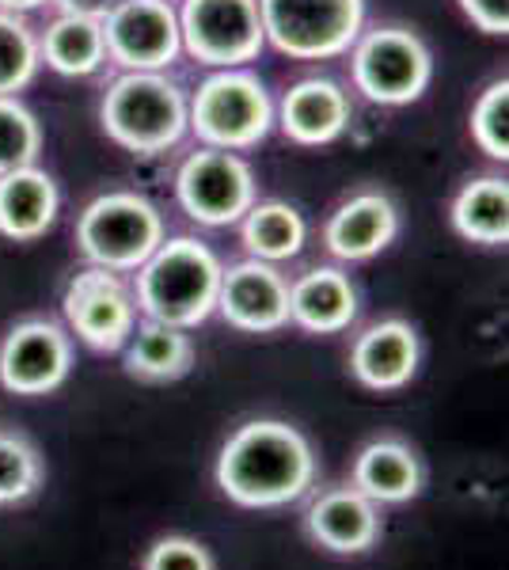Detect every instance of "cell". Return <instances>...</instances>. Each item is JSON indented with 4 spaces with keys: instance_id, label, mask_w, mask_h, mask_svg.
Wrapping results in <instances>:
<instances>
[{
    "instance_id": "cell-22",
    "label": "cell",
    "mask_w": 509,
    "mask_h": 570,
    "mask_svg": "<svg viewBox=\"0 0 509 570\" xmlns=\"http://www.w3.org/2000/svg\"><path fill=\"white\" fill-rule=\"evenodd\" d=\"M449 220L468 244L506 247L509 240V183L506 176H479L452 198Z\"/></svg>"
},
{
    "instance_id": "cell-8",
    "label": "cell",
    "mask_w": 509,
    "mask_h": 570,
    "mask_svg": "<svg viewBox=\"0 0 509 570\" xmlns=\"http://www.w3.org/2000/svg\"><path fill=\"white\" fill-rule=\"evenodd\" d=\"M175 198L198 225H236L255 206V171L239 153L202 145L175 171Z\"/></svg>"
},
{
    "instance_id": "cell-24",
    "label": "cell",
    "mask_w": 509,
    "mask_h": 570,
    "mask_svg": "<svg viewBox=\"0 0 509 570\" xmlns=\"http://www.w3.org/2000/svg\"><path fill=\"white\" fill-rule=\"evenodd\" d=\"M239 236L252 259L263 263H285L297 259L304 240H309V225H304L301 209L290 202H255L244 217H239Z\"/></svg>"
},
{
    "instance_id": "cell-18",
    "label": "cell",
    "mask_w": 509,
    "mask_h": 570,
    "mask_svg": "<svg viewBox=\"0 0 509 570\" xmlns=\"http://www.w3.org/2000/svg\"><path fill=\"white\" fill-rule=\"evenodd\" d=\"M58 183L42 168H16L0 176V236L16 244H31L50 233L58 220Z\"/></svg>"
},
{
    "instance_id": "cell-12",
    "label": "cell",
    "mask_w": 509,
    "mask_h": 570,
    "mask_svg": "<svg viewBox=\"0 0 509 570\" xmlns=\"http://www.w3.org/2000/svg\"><path fill=\"white\" fill-rule=\"evenodd\" d=\"M72 343L53 320H23L0 343V384L16 395H50L69 381Z\"/></svg>"
},
{
    "instance_id": "cell-30",
    "label": "cell",
    "mask_w": 509,
    "mask_h": 570,
    "mask_svg": "<svg viewBox=\"0 0 509 570\" xmlns=\"http://www.w3.org/2000/svg\"><path fill=\"white\" fill-rule=\"evenodd\" d=\"M460 8L483 35L509 31V0H460Z\"/></svg>"
},
{
    "instance_id": "cell-23",
    "label": "cell",
    "mask_w": 509,
    "mask_h": 570,
    "mask_svg": "<svg viewBox=\"0 0 509 570\" xmlns=\"http://www.w3.org/2000/svg\"><path fill=\"white\" fill-rule=\"evenodd\" d=\"M39 58L61 77H91L107 61L104 20L58 16L39 39Z\"/></svg>"
},
{
    "instance_id": "cell-32",
    "label": "cell",
    "mask_w": 509,
    "mask_h": 570,
    "mask_svg": "<svg viewBox=\"0 0 509 570\" xmlns=\"http://www.w3.org/2000/svg\"><path fill=\"white\" fill-rule=\"evenodd\" d=\"M42 4H50V0H0V12L23 16V12H35V8H42Z\"/></svg>"
},
{
    "instance_id": "cell-10",
    "label": "cell",
    "mask_w": 509,
    "mask_h": 570,
    "mask_svg": "<svg viewBox=\"0 0 509 570\" xmlns=\"http://www.w3.org/2000/svg\"><path fill=\"white\" fill-rule=\"evenodd\" d=\"M107 58L126 72H164L179 58V16L172 0H115L104 16Z\"/></svg>"
},
{
    "instance_id": "cell-20",
    "label": "cell",
    "mask_w": 509,
    "mask_h": 570,
    "mask_svg": "<svg viewBox=\"0 0 509 570\" xmlns=\"http://www.w3.org/2000/svg\"><path fill=\"white\" fill-rule=\"evenodd\" d=\"M354 487L376 505L411 502L422 491V464L414 449L400 438L369 441L354 461Z\"/></svg>"
},
{
    "instance_id": "cell-15",
    "label": "cell",
    "mask_w": 509,
    "mask_h": 570,
    "mask_svg": "<svg viewBox=\"0 0 509 570\" xmlns=\"http://www.w3.org/2000/svg\"><path fill=\"white\" fill-rule=\"evenodd\" d=\"M400 233V209L384 190H358L327 217L323 244L342 263H365L381 255Z\"/></svg>"
},
{
    "instance_id": "cell-13",
    "label": "cell",
    "mask_w": 509,
    "mask_h": 570,
    "mask_svg": "<svg viewBox=\"0 0 509 570\" xmlns=\"http://www.w3.org/2000/svg\"><path fill=\"white\" fill-rule=\"evenodd\" d=\"M217 312L247 335L282 331L290 324V282L274 263L244 259L221 274Z\"/></svg>"
},
{
    "instance_id": "cell-26",
    "label": "cell",
    "mask_w": 509,
    "mask_h": 570,
    "mask_svg": "<svg viewBox=\"0 0 509 570\" xmlns=\"http://www.w3.org/2000/svg\"><path fill=\"white\" fill-rule=\"evenodd\" d=\"M39 66V39H35L27 20L16 12H0V96L23 91L35 80Z\"/></svg>"
},
{
    "instance_id": "cell-5",
    "label": "cell",
    "mask_w": 509,
    "mask_h": 570,
    "mask_svg": "<svg viewBox=\"0 0 509 570\" xmlns=\"http://www.w3.org/2000/svg\"><path fill=\"white\" fill-rule=\"evenodd\" d=\"M164 244V217L145 195L107 190L91 198L77 217V247L91 266L104 271H137Z\"/></svg>"
},
{
    "instance_id": "cell-17",
    "label": "cell",
    "mask_w": 509,
    "mask_h": 570,
    "mask_svg": "<svg viewBox=\"0 0 509 570\" xmlns=\"http://www.w3.org/2000/svg\"><path fill=\"white\" fill-rule=\"evenodd\" d=\"M419 331L407 320H381L358 335L354 351H350V373L369 392H395L419 373Z\"/></svg>"
},
{
    "instance_id": "cell-7",
    "label": "cell",
    "mask_w": 509,
    "mask_h": 570,
    "mask_svg": "<svg viewBox=\"0 0 509 570\" xmlns=\"http://www.w3.org/2000/svg\"><path fill=\"white\" fill-rule=\"evenodd\" d=\"M263 35L297 61L346 53L365 31V0H258Z\"/></svg>"
},
{
    "instance_id": "cell-4",
    "label": "cell",
    "mask_w": 509,
    "mask_h": 570,
    "mask_svg": "<svg viewBox=\"0 0 509 570\" xmlns=\"http://www.w3.org/2000/svg\"><path fill=\"white\" fill-rule=\"evenodd\" d=\"M187 130L209 149H255L274 130V99L252 72L217 69L187 99Z\"/></svg>"
},
{
    "instance_id": "cell-11",
    "label": "cell",
    "mask_w": 509,
    "mask_h": 570,
    "mask_svg": "<svg viewBox=\"0 0 509 570\" xmlns=\"http://www.w3.org/2000/svg\"><path fill=\"white\" fill-rule=\"evenodd\" d=\"M61 312L80 343L104 354L123 351L137 327L134 293L126 289V282L115 271H104V266H88V271L72 274L65 285Z\"/></svg>"
},
{
    "instance_id": "cell-19",
    "label": "cell",
    "mask_w": 509,
    "mask_h": 570,
    "mask_svg": "<svg viewBox=\"0 0 509 570\" xmlns=\"http://www.w3.org/2000/svg\"><path fill=\"white\" fill-rule=\"evenodd\" d=\"M358 320V289L339 266H316L290 285V324L312 335H339Z\"/></svg>"
},
{
    "instance_id": "cell-31",
    "label": "cell",
    "mask_w": 509,
    "mask_h": 570,
    "mask_svg": "<svg viewBox=\"0 0 509 570\" xmlns=\"http://www.w3.org/2000/svg\"><path fill=\"white\" fill-rule=\"evenodd\" d=\"M61 8V16H91V20H104L115 0H50Z\"/></svg>"
},
{
    "instance_id": "cell-16",
    "label": "cell",
    "mask_w": 509,
    "mask_h": 570,
    "mask_svg": "<svg viewBox=\"0 0 509 570\" xmlns=\"http://www.w3.org/2000/svg\"><path fill=\"white\" fill-rule=\"evenodd\" d=\"M304 529L320 548L335 556H361L381 540V510L358 487H331L312 499Z\"/></svg>"
},
{
    "instance_id": "cell-2",
    "label": "cell",
    "mask_w": 509,
    "mask_h": 570,
    "mask_svg": "<svg viewBox=\"0 0 509 570\" xmlns=\"http://www.w3.org/2000/svg\"><path fill=\"white\" fill-rule=\"evenodd\" d=\"M225 266L194 236H172L137 266L134 305L145 320L172 327H198L217 312V289Z\"/></svg>"
},
{
    "instance_id": "cell-27",
    "label": "cell",
    "mask_w": 509,
    "mask_h": 570,
    "mask_svg": "<svg viewBox=\"0 0 509 570\" xmlns=\"http://www.w3.org/2000/svg\"><path fill=\"white\" fill-rule=\"evenodd\" d=\"M42 153V126L16 96H0V176L31 168Z\"/></svg>"
},
{
    "instance_id": "cell-6",
    "label": "cell",
    "mask_w": 509,
    "mask_h": 570,
    "mask_svg": "<svg viewBox=\"0 0 509 570\" xmlns=\"http://www.w3.org/2000/svg\"><path fill=\"white\" fill-rule=\"evenodd\" d=\"M350 77L369 104L407 107L425 96L433 80V53L407 27H373L350 46Z\"/></svg>"
},
{
    "instance_id": "cell-1",
    "label": "cell",
    "mask_w": 509,
    "mask_h": 570,
    "mask_svg": "<svg viewBox=\"0 0 509 570\" xmlns=\"http://www.w3.org/2000/svg\"><path fill=\"white\" fill-rule=\"evenodd\" d=\"M316 483V453L297 426L252 419L236 426L217 453V487L244 510H282Z\"/></svg>"
},
{
    "instance_id": "cell-9",
    "label": "cell",
    "mask_w": 509,
    "mask_h": 570,
    "mask_svg": "<svg viewBox=\"0 0 509 570\" xmlns=\"http://www.w3.org/2000/svg\"><path fill=\"white\" fill-rule=\"evenodd\" d=\"M179 39L194 61L213 69H239L266 46L258 0H183Z\"/></svg>"
},
{
    "instance_id": "cell-28",
    "label": "cell",
    "mask_w": 509,
    "mask_h": 570,
    "mask_svg": "<svg viewBox=\"0 0 509 570\" xmlns=\"http://www.w3.org/2000/svg\"><path fill=\"white\" fill-rule=\"evenodd\" d=\"M471 141L490 160H509V80H490L471 107Z\"/></svg>"
},
{
    "instance_id": "cell-29",
    "label": "cell",
    "mask_w": 509,
    "mask_h": 570,
    "mask_svg": "<svg viewBox=\"0 0 509 570\" xmlns=\"http://www.w3.org/2000/svg\"><path fill=\"white\" fill-rule=\"evenodd\" d=\"M141 570H217L206 544L190 537H160L145 551Z\"/></svg>"
},
{
    "instance_id": "cell-25",
    "label": "cell",
    "mask_w": 509,
    "mask_h": 570,
    "mask_svg": "<svg viewBox=\"0 0 509 570\" xmlns=\"http://www.w3.org/2000/svg\"><path fill=\"white\" fill-rule=\"evenodd\" d=\"M42 456L20 430H0V505H20L42 487Z\"/></svg>"
},
{
    "instance_id": "cell-21",
    "label": "cell",
    "mask_w": 509,
    "mask_h": 570,
    "mask_svg": "<svg viewBox=\"0 0 509 570\" xmlns=\"http://www.w3.org/2000/svg\"><path fill=\"white\" fill-rule=\"evenodd\" d=\"M194 365V343L183 327L145 320L126 338V373L145 384H168L187 376Z\"/></svg>"
},
{
    "instance_id": "cell-14",
    "label": "cell",
    "mask_w": 509,
    "mask_h": 570,
    "mask_svg": "<svg viewBox=\"0 0 509 570\" xmlns=\"http://www.w3.org/2000/svg\"><path fill=\"white\" fill-rule=\"evenodd\" d=\"M350 115L354 110H350V96L342 85L327 77H304L282 96L274 122L290 141L304 145V149H320L350 130Z\"/></svg>"
},
{
    "instance_id": "cell-3",
    "label": "cell",
    "mask_w": 509,
    "mask_h": 570,
    "mask_svg": "<svg viewBox=\"0 0 509 570\" xmlns=\"http://www.w3.org/2000/svg\"><path fill=\"white\" fill-rule=\"evenodd\" d=\"M99 122L126 153H168L187 134V91L164 72H123L104 91Z\"/></svg>"
}]
</instances>
